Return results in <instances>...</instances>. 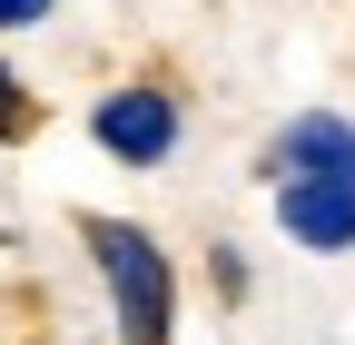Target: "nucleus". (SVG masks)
<instances>
[{
    "mask_svg": "<svg viewBox=\"0 0 355 345\" xmlns=\"http://www.w3.org/2000/svg\"><path fill=\"white\" fill-rule=\"evenodd\" d=\"M30 20H50V0H0V30H30Z\"/></svg>",
    "mask_w": 355,
    "mask_h": 345,
    "instance_id": "obj_6",
    "label": "nucleus"
},
{
    "mask_svg": "<svg viewBox=\"0 0 355 345\" xmlns=\"http://www.w3.org/2000/svg\"><path fill=\"white\" fill-rule=\"evenodd\" d=\"M0 139H30V89H20V69H0Z\"/></svg>",
    "mask_w": 355,
    "mask_h": 345,
    "instance_id": "obj_5",
    "label": "nucleus"
},
{
    "mask_svg": "<svg viewBox=\"0 0 355 345\" xmlns=\"http://www.w3.org/2000/svg\"><path fill=\"white\" fill-rule=\"evenodd\" d=\"M266 168H277V178H355V118H336V109L286 118L277 148H266Z\"/></svg>",
    "mask_w": 355,
    "mask_h": 345,
    "instance_id": "obj_4",
    "label": "nucleus"
},
{
    "mask_svg": "<svg viewBox=\"0 0 355 345\" xmlns=\"http://www.w3.org/2000/svg\"><path fill=\"white\" fill-rule=\"evenodd\" d=\"M277 218H286L296 247L345 256L355 247V178H277Z\"/></svg>",
    "mask_w": 355,
    "mask_h": 345,
    "instance_id": "obj_3",
    "label": "nucleus"
},
{
    "mask_svg": "<svg viewBox=\"0 0 355 345\" xmlns=\"http://www.w3.org/2000/svg\"><path fill=\"white\" fill-rule=\"evenodd\" d=\"M99 148L109 158H128V168H158L168 148H178V99L168 89H119V99H99Z\"/></svg>",
    "mask_w": 355,
    "mask_h": 345,
    "instance_id": "obj_2",
    "label": "nucleus"
},
{
    "mask_svg": "<svg viewBox=\"0 0 355 345\" xmlns=\"http://www.w3.org/2000/svg\"><path fill=\"white\" fill-rule=\"evenodd\" d=\"M89 256L109 276V306H119V345H168L178 316V286H168V256L148 227H119V218H89Z\"/></svg>",
    "mask_w": 355,
    "mask_h": 345,
    "instance_id": "obj_1",
    "label": "nucleus"
}]
</instances>
